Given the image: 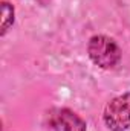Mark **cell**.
<instances>
[{"label": "cell", "instance_id": "obj_2", "mask_svg": "<svg viewBox=\"0 0 130 131\" xmlns=\"http://www.w3.org/2000/svg\"><path fill=\"white\" fill-rule=\"evenodd\" d=\"M103 121L110 131H126L130 127V92L113 98L104 108Z\"/></svg>", "mask_w": 130, "mask_h": 131}, {"label": "cell", "instance_id": "obj_1", "mask_svg": "<svg viewBox=\"0 0 130 131\" xmlns=\"http://www.w3.org/2000/svg\"><path fill=\"white\" fill-rule=\"evenodd\" d=\"M87 53L92 63L101 69H113L121 61V50L118 44L106 35H94L89 40Z\"/></svg>", "mask_w": 130, "mask_h": 131}, {"label": "cell", "instance_id": "obj_3", "mask_svg": "<svg viewBox=\"0 0 130 131\" xmlns=\"http://www.w3.org/2000/svg\"><path fill=\"white\" fill-rule=\"evenodd\" d=\"M46 119L49 128L54 131H87L86 122L69 108H52Z\"/></svg>", "mask_w": 130, "mask_h": 131}, {"label": "cell", "instance_id": "obj_4", "mask_svg": "<svg viewBox=\"0 0 130 131\" xmlns=\"http://www.w3.org/2000/svg\"><path fill=\"white\" fill-rule=\"evenodd\" d=\"M14 23V8L11 3L3 2L2 3V35L8 32V29L12 26Z\"/></svg>", "mask_w": 130, "mask_h": 131}]
</instances>
